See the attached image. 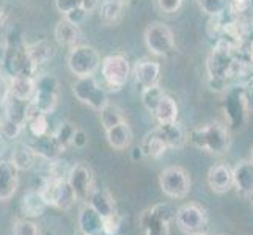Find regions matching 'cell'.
I'll list each match as a JSON object with an SVG mask.
<instances>
[{
  "instance_id": "31",
  "label": "cell",
  "mask_w": 253,
  "mask_h": 235,
  "mask_svg": "<svg viewBox=\"0 0 253 235\" xmlns=\"http://www.w3.org/2000/svg\"><path fill=\"white\" fill-rule=\"evenodd\" d=\"M125 3L117 0H104L99 6V19L106 25H117L123 17Z\"/></svg>"
},
{
  "instance_id": "32",
  "label": "cell",
  "mask_w": 253,
  "mask_h": 235,
  "mask_svg": "<svg viewBox=\"0 0 253 235\" xmlns=\"http://www.w3.org/2000/svg\"><path fill=\"white\" fill-rule=\"evenodd\" d=\"M99 119H101V126L104 127V130H109L112 127L118 126L120 123H123V121H126L123 110L110 102H107L106 105L99 110Z\"/></svg>"
},
{
  "instance_id": "12",
  "label": "cell",
  "mask_w": 253,
  "mask_h": 235,
  "mask_svg": "<svg viewBox=\"0 0 253 235\" xmlns=\"http://www.w3.org/2000/svg\"><path fill=\"white\" fill-rule=\"evenodd\" d=\"M225 116L228 121V127L231 132H238L247 123V102H246V96H244V90L234 88L228 94H226V101H225Z\"/></svg>"
},
{
  "instance_id": "24",
  "label": "cell",
  "mask_w": 253,
  "mask_h": 235,
  "mask_svg": "<svg viewBox=\"0 0 253 235\" xmlns=\"http://www.w3.org/2000/svg\"><path fill=\"white\" fill-rule=\"evenodd\" d=\"M138 226H140L143 235H170V223L154 216L150 208L140 213Z\"/></svg>"
},
{
  "instance_id": "53",
  "label": "cell",
  "mask_w": 253,
  "mask_h": 235,
  "mask_svg": "<svg viewBox=\"0 0 253 235\" xmlns=\"http://www.w3.org/2000/svg\"><path fill=\"white\" fill-rule=\"evenodd\" d=\"M82 235H84V234H82Z\"/></svg>"
},
{
  "instance_id": "13",
  "label": "cell",
  "mask_w": 253,
  "mask_h": 235,
  "mask_svg": "<svg viewBox=\"0 0 253 235\" xmlns=\"http://www.w3.org/2000/svg\"><path fill=\"white\" fill-rule=\"evenodd\" d=\"M208 185L214 193L223 195L226 191H230L233 185V169L228 165H214L208 171Z\"/></svg>"
},
{
  "instance_id": "39",
  "label": "cell",
  "mask_w": 253,
  "mask_h": 235,
  "mask_svg": "<svg viewBox=\"0 0 253 235\" xmlns=\"http://www.w3.org/2000/svg\"><path fill=\"white\" fill-rule=\"evenodd\" d=\"M150 210L154 216H158V218L167 221V223H171L174 220V215H176V208H173L170 204L167 202H161V204H156L153 207H150Z\"/></svg>"
},
{
  "instance_id": "17",
  "label": "cell",
  "mask_w": 253,
  "mask_h": 235,
  "mask_svg": "<svg viewBox=\"0 0 253 235\" xmlns=\"http://www.w3.org/2000/svg\"><path fill=\"white\" fill-rule=\"evenodd\" d=\"M134 75L137 85H140L142 88L158 85L161 77V65L158 62H151V60L138 62L134 67Z\"/></svg>"
},
{
  "instance_id": "21",
  "label": "cell",
  "mask_w": 253,
  "mask_h": 235,
  "mask_svg": "<svg viewBox=\"0 0 253 235\" xmlns=\"http://www.w3.org/2000/svg\"><path fill=\"white\" fill-rule=\"evenodd\" d=\"M161 138L165 141L169 147H182L187 141V132L178 121L167 124H159V127L156 129Z\"/></svg>"
},
{
  "instance_id": "16",
  "label": "cell",
  "mask_w": 253,
  "mask_h": 235,
  "mask_svg": "<svg viewBox=\"0 0 253 235\" xmlns=\"http://www.w3.org/2000/svg\"><path fill=\"white\" fill-rule=\"evenodd\" d=\"M30 146H32V149L37 152L38 157H41V159H44V160H49V162L57 160L60 154L65 152V149L60 146L54 134L35 136V141Z\"/></svg>"
},
{
  "instance_id": "51",
  "label": "cell",
  "mask_w": 253,
  "mask_h": 235,
  "mask_svg": "<svg viewBox=\"0 0 253 235\" xmlns=\"http://www.w3.org/2000/svg\"><path fill=\"white\" fill-rule=\"evenodd\" d=\"M117 2H121V3H126L127 0H117Z\"/></svg>"
},
{
  "instance_id": "27",
  "label": "cell",
  "mask_w": 253,
  "mask_h": 235,
  "mask_svg": "<svg viewBox=\"0 0 253 235\" xmlns=\"http://www.w3.org/2000/svg\"><path fill=\"white\" fill-rule=\"evenodd\" d=\"M10 96L22 101H30L35 94V77H25V75H16L10 80Z\"/></svg>"
},
{
  "instance_id": "50",
  "label": "cell",
  "mask_w": 253,
  "mask_h": 235,
  "mask_svg": "<svg viewBox=\"0 0 253 235\" xmlns=\"http://www.w3.org/2000/svg\"><path fill=\"white\" fill-rule=\"evenodd\" d=\"M249 55H250V62L253 63V44L250 46V52H249Z\"/></svg>"
},
{
  "instance_id": "52",
  "label": "cell",
  "mask_w": 253,
  "mask_h": 235,
  "mask_svg": "<svg viewBox=\"0 0 253 235\" xmlns=\"http://www.w3.org/2000/svg\"><path fill=\"white\" fill-rule=\"evenodd\" d=\"M250 160H253V147H252V154H250Z\"/></svg>"
},
{
  "instance_id": "26",
  "label": "cell",
  "mask_w": 253,
  "mask_h": 235,
  "mask_svg": "<svg viewBox=\"0 0 253 235\" xmlns=\"http://www.w3.org/2000/svg\"><path fill=\"white\" fill-rule=\"evenodd\" d=\"M138 147L142 149L143 157H151V159H159V157H162L169 149V146L165 144V141L161 138V135L158 134L156 129L143 136V140Z\"/></svg>"
},
{
  "instance_id": "38",
  "label": "cell",
  "mask_w": 253,
  "mask_h": 235,
  "mask_svg": "<svg viewBox=\"0 0 253 235\" xmlns=\"http://www.w3.org/2000/svg\"><path fill=\"white\" fill-rule=\"evenodd\" d=\"M13 235H40L38 224L30 218L16 220L13 224Z\"/></svg>"
},
{
  "instance_id": "20",
  "label": "cell",
  "mask_w": 253,
  "mask_h": 235,
  "mask_svg": "<svg viewBox=\"0 0 253 235\" xmlns=\"http://www.w3.org/2000/svg\"><path fill=\"white\" fill-rule=\"evenodd\" d=\"M49 205L46 204V201L42 199L41 193L38 190H29L25 191L22 199H21V210L24 213L25 218H38Z\"/></svg>"
},
{
  "instance_id": "18",
  "label": "cell",
  "mask_w": 253,
  "mask_h": 235,
  "mask_svg": "<svg viewBox=\"0 0 253 235\" xmlns=\"http://www.w3.org/2000/svg\"><path fill=\"white\" fill-rule=\"evenodd\" d=\"M77 224L84 235H102V216L90 204L82 207Z\"/></svg>"
},
{
  "instance_id": "48",
  "label": "cell",
  "mask_w": 253,
  "mask_h": 235,
  "mask_svg": "<svg viewBox=\"0 0 253 235\" xmlns=\"http://www.w3.org/2000/svg\"><path fill=\"white\" fill-rule=\"evenodd\" d=\"M142 157H143V152H142V149H140V147H135V149L132 151V159L134 160H137V159H142Z\"/></svg>"
},
{
  "instance_id": "28",
  "label": "cell",
  "mask_w": 253,
  "mask_h": 235,
  "mask_svg": "<svg viewBox=\"0 0 253 235\" xmlns=\"http://www.w3.org/2000/svg\"><path fill=\"white\" fill-rule=\"evenodd\" d=\"M27 50H29V55L32 58V62L37 65V67L47 63L49 60H52L55 55V47L47 39L35 41V42H32V44H27Z\"/></svg>"
},
{
  "instance_id": "23",
  "label": "cell",
  "mask_w": 253,
  "mask_h": 235,
  "mask_svg": "<svg viewBox=\"0 0 253 235\" xmlns=\"http://www.w3.org/2000/svg\"><path fill=\"white\" fill-rule=\"evenodd\" d=\"M106 136H107V143L110 144V147H113L115 151H125L130 146V143H132L134 134L130 126L126 121H123V123H120L118 126L106 130Z\"/></svg>"
},
{
  "instance_id": "44",
  "label": "cell",
  "mask_w": 253,
  "mask_h": 235,
  "mask_svg": "<svg viewBox=\"0 0 253 235\" xmlns=\"http://www.w3.org/2000/svg\"><path fill=\"white\" fill-rule=\"evenodd\" d=\"M222 29H223V25L220 22V16L209 17V22H208V34L209 36H212V38L222 36Z\"/></svg>"
},
{
  "instance_id": "36",
  "label": "cell",
  "mask_w": 253,
  "mask_h": 235,
  "mask_svg": "<svg viewBox=\"0 0 253 235\" xmlns=\"http://www.w3.org/2000/svg\"><path fill=\"white\" fill-rule=\"evenodd\" d=\"M76 126L71 124V123H62L57 130L54 132L57 141L60 143V146L63 147V149L66 151L69 146H73V138H74V134H76Z\"/></svg>"
},
{
  "instance_id": "49",
  "label": "cell",
  "mask_w": 253,
  "mask_h": 235,
  "mask_svg": "<svg viewBox=\"0 0 253 235\" xmlns=\"http://www.w3.org/2000/svg\"><path fill=\"white\" fill-rule=\"evenodd\" d=\"M5 19H6V13L2 10V8H0V25L5 22Z\"/></svg>"
},
{
  "instance_id": "19",
  "label": "cell",
  "mask_w": 253,
  "mask_h": 235,
  "mask_svg": "<svg viewBox=\"0 0 253 235\" xmlns=\"http://www.w3.org/2000/svg\"><path fill=\"white\" fill-rule=\"evenodd\" d=\"M54 36L57 39L58 44L73 47L76 44H79V41L82 38V32L79 25H76L73 22H69L68 19H60L55 25Z\"/></svg>"
},
{
  "instance_id": "41",
  "label": "cell",
  "mask_w": 253,
  "mask_h": 235,
  "mask_svg": "<svg viewBox=\"0 0 253 235\" xmlns=\"http://www.w3.org/2000/svg\"><path fill=\"white\" fill-rule=\"evenodd\" d=\"M88 14H90V13L86 11L84 6H79V8H74V10H71L69 13H66L63 17H65V19H68L69 22L76 24V25H81V24L85 22V19L88 17Z\"/></svg>"
},
{
  "instance_id": "25",
  "label": "cell",
  "mask_w": 253,
  "mask_h": 235,
  "mask_svg": "<svg viewBox=\"0 0 253 235\" xmlns=\"http://www.w3.org/2000/svg\"><path fill=\"white\" fill-rule=\"evenodd\" d=\"M29 102L30 101H22L8 96V99L5 102V118L13 121L16 124L27 126V113H29Z\"/></svg>"
},
{
  "instance_id": "40",
  "label": "cell",
  "mask_w": 253,
  "mask_h": 235,
  "mask_svg": "<svg viewBox=\"0 0 253 235\" xmlns=\"http://www.w3.org/2000/svg\"><path fill=\"white\" fill-rule=\"evenodd\" d=\"M121 228V216L113 213L107 218H102V235H117Z\"/></svg>"
},
{
  "instance_id": "6",
  "label": "cell",
  "mask_w": 253,
  "mask_h": 235,
  "mask_svg": "<svg viewBox=\"0 0 253 235\" xmlns=\"http://www.w3.org/2000/svg\"><path fill=\"white\" fill-rule=\"evenodd\" d=\"M181 232L186 235H208L209 232V218L205 207L198 204H184L181 205L174 215Z\"/></svg>"
},
{
  "instance_id": "15",
  "label": "cell",
  "mask_w": 253,
  "mask_h": 235,
  "mask_svg": "<svg viewBox=\"0 0 253 235\" xmlns=\"http://www.w3.org/2000/svg\"><path fill=\"white\" fill-rule=\"evenodd\" d=\"M233 185L244 196H253V160H241L234 165Z\"/></svg>"
},
{
  "instance_id": "11",
  "label": "cell",
  "mask_w": 253,
  "mask_h": 235,
  "mask_svg": "<svg viewBox=\"0 0 253 235\" xmlns=\"http://www.w3.org/2000/svg\"><path fill=\"white\" fill-rule=\"evenodd\" d=\"M66 182L71 187L73 193L77 201L81 202H88V199L94 190V179L91 169L84 163H76L73 165L68 171Z\"/></svg>"
},
{
  "instance_id": "33",
  "label": "cell",
  "mask_w": 253,
  "mask_h": 235,
  "mask_svg": "<svg viewBox=\"0 0 253 235\" xmlns=\"http://www.w3.org/2000/svg\"><path fill=\"white\" fill-rule=\"evenodd\" d=\"M165 96L164 90L159 85H153V86H146V88L142 90V103L143 107L150 111L154 113L156 107L159 105V102L162 101V98Z\"/></svg>"
},
{
  "instance_id": "30",
  "label": "cell",
  "mask_w": 253,
  "mask_h": 235,
  "mask_svg": "<svg viewBox=\"0 0 253 235\" xmlns=\"http://www.w3.org/2000/svg\"><path fill=\"white\" fill-rule=\"evenodd\" d=\"M178 103L173 98L165 94L162 101L159 102V105L154 110V118L159 124H167L173 123V121H178Z\"/></svg>"
},
{
  "instance_id": "1",
  "label": "cell",
  "mask_w": 253,
  "mask_h": 235,
  "mask_svg": "<svg viewBox=\"0 0 253 235\" xmlns=\"http://www.w3.org/2000/svg\"><path fill=\"white\" fill-rule=\"evenodd\" d=\"M236 46L225 38L217 39V44L208 57L206 69L209 75V86L212 91H225L226 78L231 77V71L234 66V55L233 52Z\"/></svg>"
},
{
  "instance_id": "37",
  "label": "cell",
  "mask_w": 253,
  "mask_h": 235,
  "mask_svg": "<svg viewBox=\"0 0 253 235\" xmlns=\"http://www.w3.org/2000/svg\"><path fill=\"white\" fill-rule=\"evenodd\" d=\"M22 130H24V126L16 124L13 121L6 119L5 116L0 119V135L6 138V140H16V138L22 134Z\"/></svg>"
},
{
  "instance_id": "29",
  "label": "cell",
  "mask_w": 253,
  "mask_h": 235,
  "mask_svg": "<svg viewBox=\"0 0 253 235\" xmlns=\"http://www.w3.org/2000/svg\"><path fill=\"white\" fill-rule=\"evenodd\" d=\"M38 155L32 149L30 144H19L11 152V163L17 168V171H27L35 167Z\"/></svg>"
},
{
  "instance_id": "14",
  "label": "cell",
  "mask_w": 253,
  "mask_h": 235,
  "mask_svg": "<svg viewBox=\"0 0 253 235\" xmlns=\"http://www.w3.org/2000/svg\"><path fill=\"white\" fill-rule=\"evenodd\" d=\"M19 187V171L11 162L0 160V201H8Z\"/></svg>"
},
{
  "instance_id": "7",
  "label": "cell",
  "mask_w": 253,
  "mask_h": 235,
  "mask_svg": "<svg viewBox=\"0 0 253 235\" xmlns=\"http://www.w3.org/2000/svg\"><path fill=\"white\" fill-rule=\"evenodd\" d=\"M101 74L110 91H120L130 77V63L123 54L107 55L101 62Z\"/></svg>"
},
{
  "instance_id": "9",
  "label": "cell",
  "mask_w": 253,
  "mask_h": 235,
  "mask_svg": "<svg viewBox=\"0 0 253 235\" xmlns=\"http://www.w3.org/2000/svg\"><path fill=\"white\" fill-rule=\"evenodd\" d=\"M159 187L167 198L182 199L190 191V176L184 168L176 165L167 167L159 174Z\"/></svg>"
},
{
  "instance_id": "43",
  "label": "cell",
  "mask_w": 253,
  "mask_h": 235,
  "mask_svg": "<svg viewBox=\"0 0 253 235\" xmlns=\"http://www.w3.org/2000/svg\"><path fill=\"white\" fill-rule=\"evenodd\" d=\"M82 3H84L82 0H55V8H57V11L60 14L65 16L66 13L74 10V8L84 6Z\"/></svg>"
},
{
  "instance_id": "35",
  "label": "cell",
  "mask_w": 253,
  "mask_h": 235,
  "mask_svg": "<svg viewBox=\"0 0 253 235\" xmlns=\"http://www.w3.org/2000/svg\"><path fill=\"white\" fill-rule=\"evenodd\" d=\"M29 130L33 136H42L49 134V123H47V115L42 113H35L27 119Z\"/></svg>"
},
{
  "instance_id": "47",
  "label": "cell",
  "mask_w": 253,
  "mask_h": 235,
  "mask_svg": "<svg viewBox=\"0 0 253 235\" xmlns=\"http://www.w3.org/2000/svg\"><path fill=\"white\" fill-rule=\"evenodd\" d=\"M86 141H88V136H86V134L84 132V130L77 129L76 134H74V138H73V146H76V147H84L86 144Z\"/></svg>"
},
{
  "instance_id": "34",
  "label": "cell",
  "mask_w": 253,
  "mask_h": 235,
  "mask_svg": "<svg viewBox=\"0 0 253 235\" xmlns=\"http://www.w3.org/2000/svg\"><path fill=\"white\" fill-rule=\"evenodd\" d=\"M200 10L211 16H222L230 5V0H197Z\"/></svg>"
},
{
  "instance_id": "22",
  "label": "cell",
  "mask_w": 253,
  "mask_h": 235,
  "mask_svg": "<svg viewBox=\"0 0 253 235\" xmlns=\"http://www.w3.org/2000/svg\"><path fill=\"white\" fill-rule=\"evenodd\" d=\"M96 212H98L102 218H107V216L117 213V205H115V199L109 193V190L106 188H96L93 190V193L88 199V202Z\"/></svg>"
},
{
  "instance_id": "8",
  "label": "cell",
  "mask_w": 253,
  "mask_h": 235,
  "mask_svg": "<svg viewBox=\"0 0 253 235\" xmlns=\"http://www.w3.org/2000/svg\"><path fill=\"white\" fill-rule=\"evenodd\" d=\"M143 39L146 49L153 55L170 57L176 52V42H174L173 32L164 22H151L145 30Z\"/></svg>"
},
{
  "instance_id": "4",
  "label": "cell",
  "mask_w": 253,
  "mask_h": 235,
  "mask_svg": "<svg viewBox=\"0 0 253 235\" xmlns=\"http://www.w3.org/2000/svg\"><path fill=\"white\" fill-rule=\"evenodd\" d=\"M35 94L30 99V103L35 110H38L42 115H50L55 110L60 96V85L58 80L50 74H42L35 77Z\"/></svg>"
},
{
  "instance_id": "42",
  "label": "cell",
  "mask_w": 253,
  "mask_h": 235,
  "mask_svg": "<svg viewBox=\"0 0 253 235\" xmlns=\"http://www.w3.org/2000/svg\"><path fill=\"white\" fill-rule=\"evenodd\" d=\"M182 2H184V0H156V5H158V8L162 13L171 14V13L179 11Z\"/></svg>"
},
{
  "instance_id": "10",
  "label": "cell",
  "mask_w": 253,
  "mask_h": 235,
  "mask_svg": "<svg viewBox=\"0 0 253 235\" xmlns=\"http://www.w3.org/2000/svg\"><path fill=\"white\" fill-rule=\"evenodd\" d=\"M73 94L77 101H81L96 111H99L109 102L106 90L101 88L93 75L76 77V80L73 82Z\"/></svg>"
},
{
  "instance_id": "3",
  "label": "cell",
  "mask_w": 253,
  "mask_h": 235,
  "mask_svg": "<svg viewBox=\"0 0 253 235\" xmlns=\"http://www.w3.org/2000/svg\"><path fill=\"white\" fill-rule=\"evenodd\" d=\"M68 69L76 77L93 75L101 66L99 52L88 44H76L68 52Z\"/></svg>"
},
{
  "instance_id": "45",
  "label": "cell",
  "mask_w": 253,
  "mask_h": 235,
  "mask_svg": "<svg viewBox=\"0 0 253 235\" xmlns=\"http://www.w3.org/2000/svg\"><path fill=\"white\" fill-rule=\"evenodd\" d=\"M8 96H10V82L3 74H0V107L5 105Z\"/></svg>"
},
{
  "instance_id": "5",
  "label": "cell",
  "mask_w": 253,
  "mask_h": 235,
  "mask_svg": "<svg viewBox=\"0 0 253 235\" xmlns=\"http://www.w3.org/2000/svg\"><path fill=\"white\" fill-rule=\"evenodd\" d=\"M38 191L41 193L42 199H44L47 205L57 207L60 210H69L77 201L66 179L47 176L42 180Z\"/></svg>"
},
{
  "instance_id": "46",
  "label": "cell",
  "mask_w": 253,
  "mask_h": 235,
  "mask_svg": "<svg viewBox=\"0 0 253 235\" xmlns=\"http://www.w3.org/2000/svg\"><path fill=\"white\" fill-rule=\"evenodd\" d=\"M230 5L234 13H246L252 6V0H230Z\"/></svg>"
},
{
  "instance_id": "2",
  "label": "cell",
  "mask_w": 253,
  "mask_h": 235,
  "mask_svg": "<svg viewBox=\"0 0 253 235\" xmlns=\"http://www.w3.org/2000/svg\"><path fill=\"white\" fill-rule=\"evenodd\" d=\"M187 140L200 151L212 155H223L231 146V130L220 123H209L195 127L187 134Z\"/></svg>"
}]
</instances>
